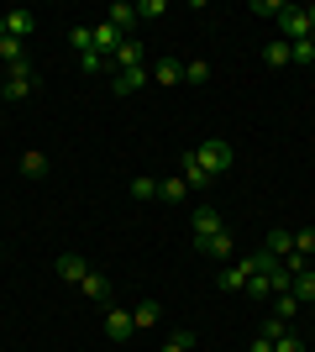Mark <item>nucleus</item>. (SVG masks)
I'll return each mask as SVG.
<instances>
[{"label":"nucleus","mask_w":315,"mask_h":352,"mask_svg":"<svg viewBox=\"0 0 315 352\" xmlns=\"http://www.w3.org/2000/svg\"><path fill=\"white\" fill-rule=\"evenodd\" d=\"M289 294H294V300L310 310V305H315V268H294V284H289Z\"/></svg>","instance_id":"obj_15"},{"label":"nucleus","mask_w":315,"mask_h":352,"mask_svg":"<svg viewBox=\"0 0 315 352\" xmlns=\"http://www.w3.org/2000/svg\"><path fill=\"white\" fill-rule=\"evenodd\" d=\"M158 316H163V305H158V300H142V305L132 310V321H137V331H148V326H158Z\"/></svg>","instance_id":"obj_22"},{"label":"nucleus","mask_w":315,"mask_h":352,"mask_svg":"<svg viewBox=\"0 0 315 352\" xmlns=\"http://www.w3.org/2000/svg\"><path fill=\"white\" fill-rule=\"evenodd\" d=\"M132 331H137L132 310H116V305L105 310V337H110V342H126V337H132Z\"/></svg>","instance_id":"obj_12"},{"label":"nucleus","mask_w":315,"mask_h":352,"mask_svg":"<svg viewBox=\"0 0 315 352\" xmlns=\"http://www.w3.org/2000/svg\"><path fill=\"white\" fill-rule=\"evenodd\" d=\"M310 316H315V305H310Z\"/></svg>","instance_id":"obj_37"},{"label":"nucleus","mask_w":315,"mask_h":352,"mask_svg":"<svg viewBox=\"0 0 315 352\" xmlns=\"http://www.w3.org/2000/svg\"><path fill=\"white\" fill-rule=\"evenodd\" d=\"M195 153V163L205 168L210 179H221V174H231V142H221V137H210V142H200V147H189Z\"/></svg>","instance_id":"obj_1"},{"label":"nucleus","mask_w":315,"mask_h":352,"mask_svg":"<svg viewBox=\"0 0 315 352\" xmlns=\"http://www.w3.org/2000/svg\"><path fill=\"white\" fill-rule=\"evenodd\" d=\"M110 85L116 95H137L142 85H152V69H110Z\"/></svg>","instance_id":"obj_8"},{"label":"nucleus","mask_w":315,"mask_h":352,"mask_svg":"<svg viewBox=\"0 0 315 352\" xmlns=\"http://www.w3.org/2000/svg\"><path fill=\"white\" fill-rule=\"evenodd\" d=\"M305 11H310V32H315V6H305Z\"/></svg>","instance_id":"obj_35"},{"label":"nucleus","mask_w":315,"mask_h":352,"mask_svg":"<svg viewBox=\"0 0 315 352\" xmlns=\"http://www.w3.org/2000/svg\"><path fill=\"white\" fill-rule=\"evenodd\" d=\"M179 174H184V184H189V190H205V184H210V174H205V168H200V163H195V153H184Z\"/></svg>","instance_id":"obj_20"},{"label":"nucleus","mask_w":315,"mask_h":352,"mask_svg":"<svg viewBox=\"0 0 315 352\" xmlns=\"http://www.w3.org/2000/svg\"><path fill=\"white\" fill-rule=\"evenodd\" d=\"M247 352H273V342L268 337H253V342H247Z\"/></svg>","instance_id":"obj_34"},{"label":"nucleus","mask_w":315,"mask_h":352,"mask_svg":"<svg viewBox=\"0 0 315 352\" xmlns=\"http://www.w3.org/2000/svg\"><path fill=\"white\" fill-rule=\"evenodd\" d=\"M195 248H200V258H210V263H231V258H237L231 232H215V236H205V242H195Z\"/></svg>","instance_id":"obj_5"},{"label":"nucleus","mask_w":315,"mask_h":352,"mask_svg":"<svg viewBox=\"0 0 315 352\" xmlns=\"http://www.w3.org/2000/svg\"><path fill=\"white\" fill-rule=\"evenodd\" d=\"M189 226H195V242H205V236L226 232V226H221V210H215V206H195V216H189Z\"/></svg>","instance_id":"obj_9"},{"label":"nucleus","mask_w":315,"mask_h":352,"mask_svg":"<svg viewBox=\"0 0 315 352\" xmlns=\"http://www.w3.org/2000/svg\"><path fill=\"white\" fill-rule=\"evenodd\" d=\"M0 37H5V16H0Z\"/></svg>","instance_id":"obj_36"},{"label":"nucleus","mask_w":315,"mask_h":352,"mask_svg":"<svg viewBox=\"0 0 315 352\" xmlns=\"http://www.w3.org/2000/svg\"><path fill=\"white\" fill-rule=\"evenodd\" d=\"M242 294H247V300H273V289H268V274H253Z\"/></svg>","instance_id":"obj_28"},{"label":"nucleus","mask_w":315,"mask_h":352,"mask_svg":"<svg viewBox=\"0 0 315 352\" xmlns=\"http://www.w3.org/2000/svg\"><path fill=\"white\" fill-rule=\"evenodd\" d=\"M163 11H168L163 0H137V16H142V21H148V16H163Z\"/></svg>","instance_id":"obj_32"},{"label":"nucleus","mask_w":315,"mask_h":352,"mask_svg":"<svg viewBox=\"0 0 315 352\" xmlns=\"http://www.w3.org/2000/svg\"><path fill=\"white\" fill-rule=\"evenodd\" d=\"M90 37H95V53H100V58H105V63L116 58V47H121V43H126V37H121V32H116V27H110V21H100V27H90Z\"/></svg>","instance_id":"obj_11"},{"label":"nucleus","mask_w":315,"mask_h":352,"mask_svg":"<svg viewBox=\"0 0 315 352\" xmlns=\"http://www.w3.org/2000/svg\"><path fill=\"white\" fill-rule=\"evenodd\" d=\"M247 279H253V263H247V258H231V263H226L221 274H215V284H221L226 294H237V289H247Z\"/></svg>","instance_id":"obj_6"},{"label":"nucleus","mask_w":315,"mask_h":352,"mask_svg":"<svg viewBox=\"0 0 315 352\" xmlns=\"http://www.w3.org/2000/svg\"><path fill=\"white\" fill-rule=\"evenodd\" d=\"M137 21H142V16H137V6H110V27H116L121 37H132Z\"/></svg>","instance_id":"obj_21"},{"label":"nucleus","mask_w":315,"mask_h":352,"mask_svg":"<svg viewBox=\"0 0 315 352\" xmlns=\"http://www.w3.org/2000/svg\"><path fill=\"white\" fill-rule=\"evenodd\" d=\"M152 85H163V89L184 85V63H174V58H158V63H152Z\"/></svg>","instance_id":"obj_17"},{"label":"nucleus","mask_w":315,"mask_h":352,"mask_svg":"<svg viewBox=\"0 0 315 352\" xmlns=\"http://www.w3.org/2000/svg\"><path fill=\"white\" fill-rule=\"evenodd\" d=\"M253 11H257V16H279V11H284V0H257Z\"/></svg>","instance_id":"obj_33"},{"label":"nucleus","mask_w":315,"mask_h":352,"mask_svg":"<svg viewBox=\"0 0 315 352\" xmlns=\"http://www.w3.org/2000/svg\"><path fill=\"white\" fill-rule=\"evenodd\" d=\"M110 69H148V53H142V43H137V37H126V43L116 47Z\"/></svg>","instance_id":"obj_13"},{"label":"nucleus","mask_w":315,"mask_h":352,"mask_svg":"<svg viewBox=\"0 0 315 352\" xmlns=\"http://www.w3.org/2000/svg\"><path fill=\"white\" fill-rule=\"evenodd\" d=\"M0 16H5V37H21V43L32 37V11H0Z\"/></svg>","instance_id":"obj_19"},{"label":"nucleus","mask_w":315,"mask_h":352,"mask_svg":"<svg viewBox=\"0 0 315 352\" xmlns=\"http://www.w3.org/2000/svg\"><path fill=\"white\" fill-rule=\"evenodd\" d=\"M300 300H294V294H273V316H279V321H289V316H300Z\"/></svg>","instance_id":"obj_27"},{"label":"nucleus","mask_w":315,"mask_h":352,"mask_svg":"<svg viewBox=\"0 0 315 352\" xmlns=\"http://www.w3.org/2000/svg\"><path fill=\"white\" fill-rule=\"evenodd\" d=\"M294 258H305V263L315 258V226H300V232H294Z\"/></svg>","instance_id":"obj_24"},{"label":"nucleus","mask_w":315,"mask_h":352,"mask_svg":"<svg viewBox=\"0 0 315 352\" xmlns=\"http://www.w3.org/2000/svg\"><path fill=\"white\" fill-rule=\"evenodd\" d=\"M158 352H195V331H174Z\"/></svg>","instance_id":"obj_29"},{"label":"nucleus","mask_w":315,"mask_h":352,"mask_svg":"<svg viewBox=\"0 0 315 352\" xmlns=\"http://www.w3.org/2000/svg\"><path fill=\"white\" fill-rule=\"evenodd\" d=\"M69 47H74V58H79V69L84 74H100V69H110V63L95 53V37H90V27H74L69 32Z\"/></svg>","instance_id":"obj_2"},{"label":"nucleus","mask_w":315,"mask_h":352,"mask_svg":"<svg viewBox=\"0 0 315 352\" xmlns=\"http://www.w3.org/2000/svg\"><path fill=\"white\" fill-rule=\"evenodd\" d=\"M210 74H215V69H210L205 58H189V63H184V79H189V85H210Z\"/></svg>","instance_id":"obj_26"},{"label":"nucleus","mask_w":315,"mask_h":352,"mask_svg":"<svg viewBox=\"0 0 315 352\" xmlns=\"http://www.w3.org/2000/svg\"><path fill=\"white\" fill-rule=\"evenodd\" d=\"M21 174H27V179H43L47 174V153H37V147L21 153Z\"/></svg>","instance_id":"obj_23"},{"label":"nucleus","mask_w":315,"mask_h":352,"mask_svg":"<svg viewBox=\"0 0 315 352\" xmlns=\"http://www.w3.org/2000/svg\"><path fill=\"white\" fill-rule=\"evenodd\" d=\"M294 47V63H315V37H305V43H289Z\"/></svg>","instance_id":"obj_31"},{"label":"nucleus","mask_w":315,"mask_h":352,"mask_svg":"<svg viewBox=\"0 0 315 352\" xmlns=\"http://www.w3.org/2000/svg\"><path fill=\"white\" fill-rule=\"evenodd\" d=\"M37 95V74L21 69V74H5V85H0V100H32Z\"/></svg>","instance_id":"obj_4"},{"label":"nucleus","mask_w":315,"mask_h":352,"mask_svg":"<svg viewBox=\"0 0 315 352\" xmlns=\"http://www.w3.org/2000/svg\"><path fill=\"white\" fill-rule=\"evenodd\" d=\"M158 200H163V206H184V200H189V184H184V174L158 179Z\"/></svg>","instance_id":"obj_16"},{"label":"nucleus","mask_w":315,"mask_h":352,"mask_svg":"<svg viewBox=\"0 0 315 352\" xmlns=\"http://www.w3.org/2000/svg\"><path fill=\"white\" fill-rule=\"evenodd\" d=\"M126 190H132V200H152V195H158V179H152V174H137Z\"/></svg>","instance_id":"obj_25"},{"label":"nucleus","mask_w":315,"mask_h":352,"mask_svg":"<svg viewBox=\"0 0 315 352\" xmlns=\"http://www.w3.org/2000/svg\"><path fill=\"white\" fill-rule=\"evenodd\" d=\"M263 252H273V258H294V232H284V226H268V236H263Z\"/></svg>","instance_id":"obj_14"},{"label":"nucleus","mask_w":315,"mask_h":352,"mask_svg":"<svg viewBox=\"0 0 315 352\" xmlns=\"http://www.w3.org/2000/svg\"><path fill=\"white\" fill-rule=\"evenodd\" d=\"M263 63H268V69H284V63H294V47H289L284 37H273V43L263 47Z\"/></svg>","instance_id":"obj_18"},{"label":"nucleus","mask_w":315,"mask_h":352,"mask_svg":"<svg viewBox=\"0 0 315 352\" xmlns=\"http://www.w3.org/2000/svg\"><path fill=\"white\" fill-rule=\"evenodd\" d=\"M273 352H305V342L294 331H284V337H273Z\"/></svg>","instance_id":"obj_30"},{"label":"nucleus","mask_w":315,"mask_h":352,"mask_svg":"<svg viewBox=\"0 0 315 352\" xmlns=\"http://www.w3.org/2000/svg\"><path fill=\"white\" fill-rule=\"evenodd\" d=\"M53 274H58L63 284H84V274H90V263H84L79 252H58V263H53Z\"/></svg>","instance_id":"obj_10"},{"label":"nucleus","mask_w":315,"mask_h":352,"mask_svg":"<svg viewBox=\"0 0 315 352\" xmlns=\"http://www.w3.org/2000/svg\"><path fill=\"white\" fill-rule=\"evenodd\" d=\"M79 294H84V300H95L100 310H110V274L90 268V274H84V284H79Z\"/></svg>","instance_id":"obj_7"},{"label":"nucleus","mask_w":315,"mask_h":352,"mask_svg":"<svg viewBox=\"0 0 315 352\" xmlns=\"http://www.w3.org/2000/svg\"><path fill=\"white\" fill-rule=\"evenodd\" d=\"M279 27H284V43H305V37H315L305 6H284V11H279Z\"/></svg>","instance_id":"obj_3"}]
</instances>
